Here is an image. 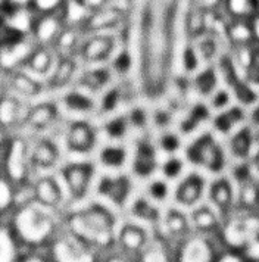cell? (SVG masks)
<instances>
[{
	"label": "cell",
	"instance_id": "obj_1",
	"mask_svg": "<svg viewBox=\"0 0 259 262\" xmlns=\"http://www.w3.org/2000/svg\"><path fill=\"white\" fill-rule=\"evenodd\" d=\"M53 211L35 201L18 205L12 211L8 224L23 248L43 249L58 236L60 227L52 214Z\"/></svg>",
	"mask_w": 259,
	"mask_h": 262
},
{
	"label": "cell",
	"instance_id": "obj_2",
	"mask_svg": "<svg viewBox=\"0 0 259 262\" xmlns=\"http://www.w3.org/2000/svg\"><path fill=\"white\" fill-rule=\"evenodd\" d=\"M67 230L82 238L103 255L115 250L117 218L106 206L93 203L67 220Z\"/></svg>",
	"mask_w": 259,
	"mask_h": 262
},
{
	"label": "cell",
	"instance_id": "obj_3",
	"mask_svg": "<svg viewBox=\"0 0 259 262\" xmlns=\"http://www.w3.org/2000/svg\"><path fill=\"white\" fill-rule=\"evenodd\" d=\"M46 250L53 262H100L103 258L102 252L70 230H60Z\"/></svg>",
	"mask_w": 259,
	"mask_h": 262
},
{
	"label": "cell",
	"instance_id": "obj_4",
	"mask_svg": "<svg viewBox=\"0 0 259 262\" xmlns=\"http://www.w3.org/2000/svg\"><path fill=\"white\" fill-rule=\"evenodd\" d=\"M30 149L31 144L27 143L24 137L11 136L6 146L0 152L2 172L16 186H24L30 183L31 171H33Z\"/></svg>",
	"mask_w": 259,
	"mask_h": 262
},
{
	"label": "cell",
	"instance_id": "obj_5",
	"mask_svg": "<svg viewBox=\"0 0 259 262\" xmlns=\"http://www.w3.org/2000/svg\"><path fill=\"white\" fill-rule=\"evenodd\" d=\"M215 237L205 234H188L172 249V262H213L218 248Z\"/></svg>",
	"mask_w": 259,
	"mask_h": 262
},
{
	"label": "cell",
	"instance_id": "obj_6",
	"mask_svg": "<svg viewBox=\"0 0 259 262\" xmlns=\"http://www.w3.org/2000/svg\"><path fill=\"white\" fill-rule=\"evenodd\" d=\"M35 48L31 37H5L0 41V68L8 74L24 70Z\"/></svg>",
	"mask_w": 259,
	"mask_h": 262
},
{
	"label": "cell",
	"instance_id": "obj_7",
	"mask_svg": "<svg viewBox=\"0 0 259 262\" xmlns=\"http://www.w3.org/2000/svg\"><path fill=\"white\" fill-rule=\"evenodd\" d=\"M63 186L72 199L80 201L85 198L93 183L94 168L90 162H74L68 164L60 171Z\"/></svg>",
	"mask_w": 259,
	"mask_h": 262
},
{
	"label": "cell",
	"instance_id": "obj_8",
	"mask_svg": "<svg viewBox=\"0 0 259 262\" xmlns=\"http://www.w3.org/2000/svg\"><path fill=\"white\" fill-rule=\"evenodd\" d=\"M150 245L147 231L139 224L125 223L118 227L115 250L127 255L133 259H139L141 253Z\"/></svg>",
	"mask_w": 259,
	"mask_h": 262
},
{
	"label": "cell",
	"instance_id": "obj_9",
	"mask_svg": "<svg viewBox=\"0 0 259 262\" xmlns=\"http://www.w3.org/2000/svg\"><path fill=\"white\" fill-rule=\"evenodd\" d=\"M0 16L5 37H31L37 21V13L31 8H9L0 13Z\"/></svg>",
	"mask_w": 259,
	"mask_h": 262
},
{
	"label": "cell",
	"instance_id": "obj_10",
	"mask_svg": "<svg viewBox=\"0 0 259 262\" xmlns=\"http://www.w3.org/2000/svg\"><path fill=\"white\" fill-rule=\"evenodd\" d=\"M65 143L72 154H90L96 146V128L85 119L72 121L65 134Z\"/></svg>",
	"mask_w": 259,
	"mask_h": 262
},
{
	"label": "cell",
	"instance_id": "obj_11",
	"mask_svg": "<svg viewBox=\"0 0 259 262\" xmlns=\"http://www.w3.org/2000/svg\"><path fill=\"white\" fill-rule=\"evenodd\" d=\"M188 158L191 162L209 168L212 171H220L223 168L224 155L221 147L215 143L211 136H203L188 147Z\"/></svg>",
	"mask_w": 259,
	"mask_h": 262
},
{
	"label": "cell",
	"instance_id": "obj_12",
	"mask_svg": "<svg viewBox=\"0 0 259 262\" xmlns=\"http://www.w3.org/2000/svg\"><path fill=\"white\" fill-rule=\"evenodd\" d=\"M115 49V38L107 33H92V36L82 38L78 49L81 58L89 63L105 62L111 58Z\"/></svg>",
	"mask_w": 259,
	"mask_h": 262
},
{
	"label": "cell",
	"instance_id": "obj_13",
	"mask_svg": "<svg viewBox=\"0 0 259 262\" xmlns=\"http://www.w3.org/2000/svg\"><path fill=\"white\" fill-rule=\"evenodd\" d=\"M65 24L60 15H37L31 38L37 46L53 48L62 34Z\"/></svg>",
	"mask_w": 259,
	"mask_h": 262
},
{
	"label": "cell",
	"instance_id": "obj_14",
	"mask_svg": "<svg viewBox=\"0 0 259 262\" xmlns=\"http://www.w3.org/2000/svg\"><path fill=\"white\" fill-rule=\"evenodd\" d=\"M218 236L221 242V248H228V249L242 250L243 246L246 245L249 240L246 228L243 226V220L242 215H230L227 216V220L221 223V226L218 228V233L215 234Z\"/></svg>",
	"mask_w": 259,
	"mask_h": 262
},
{
	"label": "cell",
	"instance_id": "obj_15",
	"mask_svg": "<svg viewBox=\"0 0 259 262\" xmlns=\"http://www.w3.org/2000/svg\"><path fill=\"white\" fill-rule=\"evenodd\" d=\"M34 201L49 209H56L63 201V189L53 176H43L33 181Z\"/></svg>",
	"mask_w": 259,
	"mask_h": 262
},
{
	"label": "cell",
	"instance_id": "obj_16",
	"mask_svg": "<svg viewBox=\"0 0 259 262\" xmlns=\"http://www.w3.org/2000/svg\"><path fill=\"white\" fill-rule=\"evenodd\" d=\"M30 107L24 105L23 99L8 93L0 99V124L9 131L27 122Z\"/></svg>",
	"mask_w": 259,
	"mask_h": 262
},
{
	"label": "cell",
	"instance_id": "obj_17",
	"mask_svg": "<svg viewBox=\"0 0 259 262\" xmlns=\"http://www.w3.org/2000/svg\"><path fill=\"white\" fill-rule=\"evenodd\" d=\"M59 149L56 143H53L49 139H41L38 142H34L30 149V158L33 169H41L47 171L56 167L59 162Z\"/></svg>",
	"mask_w": 259,
	"mask_h": 262
},
{
	"label": "cell",
	"instance_id": "obj_18",
	"mask_svg": "<svg viewBox=\"0 0 259 262\" xmlns=\"http://www.w3.org/2000/svg\"><path fill=\"white\" fill-rule=\"evenodd\" d=\"M205 191V180L202 176L193 172L180 181L176 189V201L184 206H193L199 202Z\"/></svg>",
	"mask_w": 259,
	"mask_h": 262
},
{
	"label": "cell",
	"instance_id": "obj_19",
	"mask_svg": "<svg viewBox=\"0 0 259 262\" xmlns=\"http://www.w3.org/2000/svg\"><path fill=\"white\" fill-rule=\"evenodd\" d=\"M59 111L58 105L53 102H41L34 106L30 107L28 117H27V125L31 127L34 131H45L52 127V124L56 122Z\"/></svg>",
	"mask_w": 259,
	"mask_h": 262
},
{
	"label": "cell",
	"instance_id": "obj_20",
	"mask_svg": "<svg viewBox=\"0 0 259 262\" xmlns=\"http://www.w3.org/2000/svg\"><path fill=\"white\" fill-rule=\"evenodd\" d=\"M56 62L58 59H56L55 49L37 46L27 62L25 70L30 71V74H33L34 77H46V75L50 77Z\"/></svg>",
	"mask_w": 259,
	"mask_h": 262
},
{
	"label": "cell",
	"instance_id": "obj_21",
	"mask_svg": "<svg viewBox=\"0 0 259 262\" xmlns=\"http://www.w3.org/2000/svg\"><path fill=\"white\" fill-rule=\"evenodd\" d=\"M190 226L196 230V233L205 236H215L218 233V228L221 226V220L217 214V209L211 206H199L195 209L190 218Z\"/></svg>",
	"mask_w": 259,
	"mask_h": 262
},
{
	"label": "cell",
	"instance_id": "obj_22",
	"mask_svg": "<svg viewBox=\"0 0 259 262\" xmlns=\"http://www.w3.org/2000/svg\"><path fill=\"white\" fill-rule=\"evenodd\" d=\"M18 97H35L41 92V84L25 68L9 74V93Z\"/></svg>",
	"mask_w": 259,
	"mask_h": 262
},
{
	"label": "cell",
	"instance_id": "obj_23",
	"mask_svg": "<svg viewBox=\"0 0 259 262\" xmlns=\"http://www.w3.org/2000/svg\"><path fill=\"white\" fill-rule=\"evenodd\" d=\"M24 248L8 223H0V262H19Z\"/></svg>",
	"mask_w": 259,
	"mask_h": 262
},
{
	"label": "cell",
	"instance_id": "obj_24",
	"mask_svg": "<svg viewBox=\"0 0 259 262\" xmlns=\"http://www.w3.org/2000/svg\"><path fill=\"white\" fill-rule=\"evenodd\" d=\"M209 198L215 209H220L227 214L234 205V189L227 179L215 180L209 189Z\"/></svg>",
	"mask_w": 259,
	"mask_h": 262
},
{
	"label": "cell",
	"instance_id": "obj_25",
	"mask_svg": "<svg viewBox=\"0 0 259 262\" xmlns=\"http://www.w3.org/2000/svg\"><path fill=\"white\" fill-rule=\"evenodd\" d=\"M92 13L87 11V8L82 5L80 0H67L62 12H60V18L63 21L65 27L70 28H77V30H85V25L89 23Z\"/></svg>",
	"mask_w": 259,
	"mask_h": 262
},
{
	"label": "cell",
	"instance_id": "obj_26",
	"mask_svg": "<svg viewBox=\"0 0 259 262\" xmlns=\"http://www.w3.org/2000/svg\"><path fill=\"white\" fill-rule=\"evenodd\" d=\"M131 183L127 177H105L99 184V193L115 203H122L130 194Z\"/></svg>",
	"mask_w": 259,
	"mask_h": 262
},
{
	"label": "cell",
	"instance_id": "obj_27",
	"mask_svg": "<svg viewBox=\"0 0 259 262\" xmlns=\"http://www.w3.org/2000/svg\"><path fill=\"white\" fill-rule=\"evenodd\" d=\"M225 34L235 49L255 46L249 19H230L227 24Z\"/></svg>",
	"mask_w": 259,
	"mask_h": 262
},
{
	"label": "cell",
	"instance_id": "obj_28",
	"mask_svg": "<svg viewBox=\"0 0 259 262\" xmlns=\"http://www.w3.org/2000/svg\"><path fill=\"white\" fill-rule=\"evenodd\" d=\"M156 167V156H155V147L149 142H140L136 156L133 169L140 177H149L155 171Z\"/></svg>",
	"mask_w": 259,
	"mask_h": 262
},
{
	"label": "cell",
	"instance_id": "obj_29",
	"mask_svg": "<svg viewBox=\"0 0 259 262\" xmlns=\"http://www.w3.org/2000/svg\"><path fill=\"white\" fill-rule=\"evenodd\" d=\"M164 227L168 236L178 242L190 234V220L181 211L177 209H169L165 214Z\"/></svg>",
	"mask_w": 259,
	"mask_h": 262
},
{
	"label": "cell",
	"instance_id": "obj_30",
	"mask_svg": "<svg viewBox=\"0 0 259 262\" xmlns=\"http://www.w3.org/2000/svg\"><path fill=\"white\" fill-rule=\"evenodd\" d=\"M74 71H75V63L71 59V56H62L60 59H58L53 71L50 74L49 83L55 89L63 87V85L70 84Z\"/></svg>",
	"mask_w": 259,
	"mask_h": 262
},
{
	"label": "cell",
	"instance_id": "obj_31",
	"mask_svg": "<svg viewBox=\"0 0 259 262\" xmlns=\"http://www.w3.org/2000/svg\"><path fill=\"white\" fill-rule=\"evenodd\" d=\"M82 30H77V28H70L65 27L62 34L59 36L56 45L53 46L56 53H62V56H71V53L74 50H78L81 46Z\"/></svg>",
	"mask_w": 259,
	"mask_h": 262
},
{
	"label": "cell",
	"instance_id": "obj_32",
	"mask_svg": "<svg viewBox=\"0 0 259 262\" xmlns=\"http://www.w3.org/2000/svg\"><path fill=\"white\" fill-rule=\"evenodd\" d=\"M18 186L12 183L3 172L0 174V216L8 215L16 208Z\"/></svg>",
	"mask_w": 259,
	"mask_h": 262
},
{
	"label": "cell",
	"instance_id": "obj_33",
	"mask_svg": "<svg viewBox=\"0 0 259 262\" xmlns=\"http://www.w3.org/2000/svg\"><path fill=\"white\" fill-rule=\"evenodd\" d=\"M221 11L228 19H249L255 13V0H223Z\"/></svg>",
	"mask_w": 259,
	"mask_h": 262
},
{
	"label": "cell",
	"instance_id": "obj_34",
	"mask_svg": "<svg viewBox=\"0 0 259 262\" xmlns=\"http://www.w3.org/2000/svg\"><path fill=\"white\" fill-rule=\"evenodd\" d=\"M239 203L245 211H258L259 184L252 179H245L239 189Z\"/></svg>",
	"mask_w": 259,
	"mask_h": 262
},
{
	"label": "cell",
	"instance_id": "obj_35",
	"mask_svg": "<svg viewBox=\"0 0 259 262\" xmlns=\"http://www.w3.org/2000/svg\"><path fill=\"white\" fill-rule=\"evenodd\" d=\"M99 159L106 168H121L127 161V150L122 146L109 144L102 149Z\"/></svg>",
	"mask_w": 259,
	"mask_h": 262
},
{
	"label": "cell",
	"instance_id": "obj_36",
	"mask_svg": "<svg viewBox=\"0 0 259 262\" xmlns=\"http://www.w3.org/2000/svg\"><path fill=\"white\" fill-rule=\"evenodd\" d=\"M109 83V71L107 70H90L81 75V87L89 92H99Z\"/></svg>",
	"mask_w": 259,
	"mask_h": 262
},
{
	"label": "cell",
	"instance_id": "obj_37",
	"mask_svg": "<svg viewBox=\"0 0 259 262\" xmlns=\"http://www.w3.org/2000/svg\"><path fill=\"white\" fill-rule=\"evenodd\" d=\"M65 106L68 107L72 112H78V114H87L90 111H93L94 102L90 96H87L82 92H72L63 99Z\"/></svg>",
	"mask_w": 259,
	"mask_h": 262
},
{
	"label": "cell",
	"instance_id": "obj_38",
	"mask_svg": "<svg viewBox=\"0 0 259 262\" xmlns=\"http://www.w3.org/2000/svg\"><path fill=\"white\" fill-rule=\"evenodd\" d=\"M67 0H33L31 9L37 15H60Z\"/></svg>",
	"mask_w": 259,
	"mask_h": 262
},
{
	"label": "cell",
	"instance_id": "obj_39",
	"mask_svg": "<svg viewBox=\"0 0 259 262\" xmlns=\"http://www.w3.org/2000/svg\"><path fill=\"white\" fill-rule=\"evenodd\" d=\"M128 119L125 118H115L109 121L106 124V133L112 137V139H121L125 136V133L128 130Z\"/></svg>",
	"mask_w": 259,
	"mask_h": 262
},
{
	"label": "cell",
	"instance_id": "obj_40",
	"mask_svg": "<svg viewBox=\"0 0 259 262\" xmlns=\"http://www.w3.org/2000/svg\"><path fill=\"white\" fill-rule=\"evenodd\" d=\"M213 262H247L243 252L228 248H220Z\"/></svg>",
	"mask_w": 259,
	"mask_h": 262
},
{
	"label": "cell",
	"instance_id": "obj_41",
	"mask_svg": "<svg viewBox=\"0 0 259 262\" xmlns=\"http://www.w3.org/2000/svg\"><path fill=\"white\" fill-rule=\"evenodd\" d=\"M134 212L141 216L143 220L155 221L158 218V211L153 208V205L147 201H139L134 206Z\"/></svg>",
	"mask_w": 259,
	"mask_h": 262
},
{
	"label": "cell",
	"instance_id": "obj_42",
	"mask_svg": "<svg viewBox=\"0 0 259 262\" xmlns=\"http://www.w3.org/2000/svg\"><path fill=\"white\" fill-rule=\"evenodd\" d=\"M242 252L247 262H259V236L249 238Z\"/></svg>",
	"mask_w": 259,
	"mask_h": 262
},
{
	"label": "cell",
	"instance_id": "obj_43",
	"mask_svg": "<svg viewBox=\"0 0 259 262\" xmlns=\"http://www.w3.org/2000/svg\"><path fill=\"white\" fill-rule=\"evenodd\" d=\"M183 171V162L178 158H169L162 167V172L166 179H177Z\"/></svg>",
	"mask_w": 259,
	"mask_h": 262
},
{
	"label": "cell",
	"instance_id": "obj_44",
	"mask_svg": "<svg viewBox=\"0 0 259 262\" xmlns=\"http://www.w3.org/2000/svg\"><path fill=\"white\" fill-rule=\"evenodd\" d=\"M19 262H53L50 259L49 253L41 252V249H27L23 252Z\"/></svg>",
	"mask_w": 259,
	"mask_h": 262
},
{
	"label": "cell",
	"instance_id": "obj_45",
	"mask_svg": "<svg viewBox=\"0 0 259 262\" xmlns=\"http://www.w3.org/2000/svg\"><path fill=\"white\" fill-rule=\"evenodd\" d=\"M233 149H234V154L240 156L246 155L249 152V137L246 136V133H239L235 136L234 142H233Z\"/></svg>",
	"mask_w": 259,
	"mask_h": 262
},
{
	"label": "cell",
	"instance_id": "obj_46",
	"mask_svg": "<svg viewBox=\"0 0 259 262\" xmlns=\"http://www.w3.org/2000/svg\"><path fill=\"white\" fill-rule=\"evenodd\" d=\"M149 190H150V196H152L153 199L162 201L164 198H166L168 186L165 184V181H162V180H156V181H153L152 184H150Z\"/></svg>",
	"mask_w": 259,
	"mask_h": 262
},
{
	"label": "cell",
	"instance_id": "obj_47",
	"mask_svg": "<svg viewBox=\"0 0 259 262\" xmlns=\"http://www.w3.org/2000/svg\"><path fill=\"white\" fill-rule=\"evenodd\" d=\"M161 146H162V149H164V150L169 152V154H172V152H176L177 149H178V146H180V140H178V137H177L176 134L165 133L164 136H162V139H161Z\"/></svg>",
	"mask_w": 259,
	"mask_h": 262
},
{
	"label": "cell",
	"instance_id": "obj_48",
	"mask_svg": "<svg viewBox=\"0 0 259 262\" xmlns=\"http://www.w3.org/2000/svg\"><path fill=\"white\" fill-rule=\"evenodd\" d=\"M119 99H121V93L118 90H111L103 96V105L102 106L105 111H112L118 105Z\"/></svg>",
	"mask_w": 259,
	"mask_h": 262
},
{
	"label": "cell",
	"instance_id": "obj_49",
	"mask_svg": "<svg viewBox=\"0 0 259 262\" xmlns=\"http://www.w3.org/2000/svg\"><path fill=\"white\" fill-rule=\"evenodd\" d=\"M100 262H137V259H133L118 250H112L109 253H105Z\"/></svg>",
	"mask_w": 259,
	"mask_h": 262
},
{
	"label": "cell",
	"instance_id": "obj_50",
	"mask_svg": "<svg viewBox=\"0 0 259 262\" xmlns=\"http://www.w3.org/2000/svg\"><path fill=\"white\" fill-rule=\"evenodd\" d=\"M90 13L99 12L109 6V0H80Z\"/></svg>",
	"mask_w": 259,
	"mask_h": 262
},
{
	"label": "cell",
	"instance_id": "obj_51",
	"mask_svg": "<svg viewBox=\"0 0 259 262\" xmlns=\"http://www.w3.org/2000/svg\"><path fill=\"white\" fill-rule=\"evenodd\" d=\"M196 3V6L202 11H215V9H221L223 0H193Z\"/></svg>",
	"mask_w": 259,
	"mask_h": 262
},
{
	"label": "cell",
	"instance_id": "obj_52",
	"mask_svg": "<svg viewBox=\"0 0 259 262\" xmlns=\"http://www.w3.org/2000/svg\"><path fill=\"white\" fill-rule=\"evenodd\" d=\"M249 24H250V30H252L253 45L259 46V12H255L249 18Z\"/></svg>",
	"mask_w": 259,
	"mask_h": 262
},
{
	"label": "cell",
	"instance_id": "obj_53",
	"mask_svg": "<svg viewBox=\"0 0 259 262\" xmlns=\"http://www.w3.org/2000/svg\"><path fill=\"white\" fill-rule=\"evenodd\" d=\"M128 122L130 124H133V125H137V127L144 125V124H146V115H144V112L140 111V109L133 111V112L130 114Z\"/></svg>",
	"mask_w": 259,
	"mask_h": 262
},
{
	"label": "cell",
	"instance_id": "obj_54",
	"mask_svg": "<svg viewBox=\"0 0 259 262\" xmlns=\"http://www.w3.org/2000/svg\"><path fill=\"white\" fill-rule=\"evenodd\" d=\"M9 93V74L0 68V99Z\"/></svg>",
	"mask_w": 259,
	"mask_h": 262
},
{
	"label": "cell",
	"instance_id": "obj_55",
	"mask_svg": "<svg viewBox=\"0 0 259 262\" xmlns=\"http://www.w3.org/2000/svg\"><path fill=\"white\" fill-rule=\"evenodd\" d=\"M33 0H8V9L9 8H31Z\"/></svg>",
	"mask_w": 259,
	"mask_h": 262
},
{
	"label": "cell",
	"instance_id": "obj_56",
	"mask_svg": "<svg viewBox=\"0 0 259 262\" xmlns=\"http://www.w3.org/2000/svg\"><path fill=\"white\" fill-rule=\"evenodd\" d=\"M9 131L6 130L2 124H0V152L3 150V147L6 146V143H8V140H9Z\"/></svg>",
	"mask_w": 259,
	"mask_h": 262
},
{
	"label": "cell",
	"instance_id": "obj_57",
	"mask_svg": "<svg viewBox=\"0 0 259 262\" xmlns=\"http://www.w3.org/2000/svg\"><path fill=\"white\" fill-rule=\"evenodd\" d=\"M252 70L259 74V46H255V52H253V65H252Z\"/></svg>",
	"mask_w": 259,
	"mask_h": 262
},
{
	"label": "cell",
	"instance_id": "obj_58",
	"mask_svg": "<svg viewBox=\"0 0 259 262\" xmlns=\"http://www.w3.org/2000/svg\"><path fill=\"white\" fill-rule=\"evenodd\" d=\"M8 9V0H0V13H3Z\"/></svg>",
	"mask_w": 259,
	"mask_h": 262
},
{
	"label": "cell",
	"instance_id": "obj_59",
	"mask_svg": "<svg viewBox=\"0 0 259 262\" xmlns=\"http://www.w3.org/2000/svg\"><path fill=\"white\" fill-rule=\"evenodd\" d=\"M5 38V30H3V24H2V16H0V41Z\"/></svg>",
	"mask_w": 259,
	"mask_h": 262
},
{
	"label": "cell",
	"instance_id": "obj_60",
	"mask_svg": "<svg viewBox=\"0 0 259 262\" xmlns=\"http://www.w3.org/2000/svg\"><path fill=\"white\" fill-rule=\"evenodd\" d=\"M255 167H256V169H258V172H259V154L258 156H256V159H255Z\"/></svg>",
	"mask_w": 259,
	"mask_h": 262
},
{
	"label": "cell",
	"instance_id": "obj_61",
	"mask_svg": "<svg viewBox=\"0 0 259 262\" xmlns=\"http://www.w3.org/2000/svg\"><path fill=\"white\" fill-rule=\"evenodd\" d=\"M255 12H259V0H255Z\"/></svg>",
	"mask_w": 259,
	"mask_h": 262
},
{
	"label": "cell",
	"instance_id": "obj_62",
	"mask_svg": "<svg viewBox=\"0 0 259 262\" xmlns=\"http://www.w3.org/2000/svg\"><path fill=\"white\" fill-rule=\"evenodd\" d=\"M0 174H2V156H0Z\"/></svg>",
	"mask_w": 259,
	"mask_h": 262
},
{
	"label": "cell",
	"instance_id": "obj_63",
	"mask_svg": "<svg viewBox=\"0 0 259 262\" xmlns=\"http://www.w3.org/2000/svg\"><path fill=\"white\" fill-rule=\"evenodd\" d=\"M0 223H2V216H0Z\"/></svg>",
	"mask_w": 259,
	"mask_h": 262
},
{
	"label": "cell",
	"instance_id": "obj_64",
	"mask_svg": "<svg viewBox=\"0 0 259 262\" xmlns=\"http://www.w3.org/2000/svg\"><path fill=\"white\" fill-rule=\"evenodd\" d=\"M258 211H259V203H258Z\"/></svg>",
	"mask_w": 259,
	"mask_h": 262
}]
</instances>
